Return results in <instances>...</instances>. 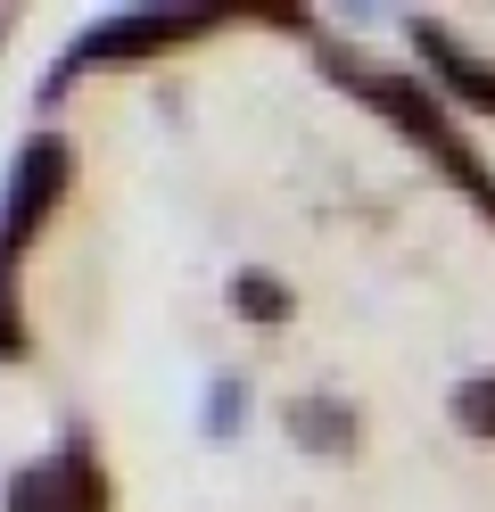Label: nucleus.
Wrapping results in <instances>:
<instances>
[{
    "label": "nucleus",
    "mask_w": 495,
    "mask_h": 512,
    "mask_svg": "<svg viewBox=\"0 0 495 512\" xmlns=\"http://www.w3.org/2000/svg\"><path fill=\"white\" fill-rule=\"evenodd\" d=\"M314 67H322V83H339L355 108H372V116H380L413 157H429V174H438V182H446L479 223H495V166H487V149L462 133V116H454L421 75L380 67V58H372V50H355L347 34H322V42H314Z\"/></svg>",
    "instance_id": "nucleus-1"
},
{
    "label": "nucleus",
    "mask_w": 495,
    "mask_h": 512,
    "mask_svg": "<svg viewBox=\"0 0 495 512\" xmlns=\"http://www.w3.org/2000/svg\"><path fill=\"white\" fill-rule=\"evenodd\" d=\"M240 25V9H108V17H91L75 42H66L50 58V75L42 91H33V108H66V91H75L83 75H108V67H149V58H174L190 42H207V34H231Z\"/></svg>",
    "instance_id": "nucleus-2"
},
{
    "label": "nucleus",
    "mask_w": 495,
    "mask_h": 512,
    "mask_svg": "<svg viewBox=\"0 0 495 512\" xmlns=\"http://www.w3.org/2000/svg\"><path fill=\"white\" fill-rule=\"evenodd\" d=\"M0 512H116V471L99 455V430L66 422L50 438V455H33L0 479Z\"/></svg>",
    "instance_id": "nucleus-3"
},
{
    "label": "nucleus",
    "mask_w": 495,
    "mask_h": 512,
    "mask_svg": "<svg viewBox=\"0 0 495 512\" xmlns=\"http://www.w3.org/2000/svg\"><path fill=\"white\" fill-rule=\"evenodd\" d=\"M66 199H75V141L42 124V133L17 141L9 182H0V256H17V265H25V248L58 223Z\"/></svg>",
    "instance_id": "nucleus-4"
},
{
    "label": "nucleus",
    "mask_w": 495,
    "mask_h": 512,
    "mask_svg": "<svg viewBox=\"0 0 495 512\" xmlns=\"http://www.w3.org/2000/svg\"><path fill=\"white\" fill-rule=\"evenodd\" d=\"M405 42L421 58V83L438 91L454 116H495V58L479 42H462L446 17H405Z\"/></svg>",
    "instance_id": "nucleus-5"
},
{
    "label": "nucleus",
    "mask_w": 495,
    "mask_h": 512,
    "mask_svg": "<svg viewBox=\"0 0 495 512\" xmlns=\"http://www.w3.org/2000/svg\"><path fill=\"white\" fill-rule=\"evenodd\" d=\"M281 430L297 455H314V463H355L363 455V405L347 389H297L281 397Z\"/></svg>",
    "instance_id": "nucleus-6"
},
{
    "label": "nucleus",
    "mask_w": 495,
    "mask_h": 512,
    "mask_svg": "<svg viewBox=\"0 0 495 512\" xmlns=\"http://www.w3.org/2000/svg\"><path fill=\"white\" fill-rule=\"evenodd\" d=\"M223 298H231V323H248V331L297 323V281H281L273 265H240V273L223 281Z\"/></svg>",
    "instance_id": "nucleus-7"
},
{
    "label": "nucleus",
    "mask_w": 495,
    "mask_h": 512,
    "mask_svg": "<svg viewBox=\"0 0 495 512\" xmlns=\"http://www.w3.org/2000/svg\"><path fill=\"white\" fill-rule=\"evenodd\" d=\"M248 405H256V389H248V372H215L207 389H198V430H207L215 446H231L248 430Z\"/></svg>",
    "instance_id": "nucleus-8"
},
{
    "label": "nucleus",
    "mask_w": 495,
    "mask_h": 512,
    "mask_svg": "<svg viewBox=\"0 0 495 512\" xmlns=\"http://www.w3.org/2000/svg\"><path fill=\"white\" fill-rule=\"evenodd\" d=\"M446 422L471 438V446H495V372H462L446 389Z\"/></svg>",
    "instance_id": "nucleus-9"
},
{
    "label": "nucleus",
    "mask_w": 495,
    "mask_h": 512,
    "mask_svg": "<svg viewBox=\"0 0 495 512\" xmlns=\"http://www.w3.org/2000/svg\"><path fill=\"white\" fill-rule=\"evenodd\" d=\"M33 356V306H25V265L0 256V364Z\"/></svg>",
    "instance_id": "nucleus-10"
},
{
    "label": "nucleus",
    "mask_w": 495,
    "mask_h": 512,
    "mask_svg": "<svg viewBox=\"0 0 495 512\" xmlns=\"http://www.w3.org/2000/svg\"><path fill=\"white\" fill-rule=\"evenodd\" d=\"M17 17H25V9H0V42H9V34H17Z\"/></svg>",
    "instance_id": "nucleus-11"
}]
</instances>
